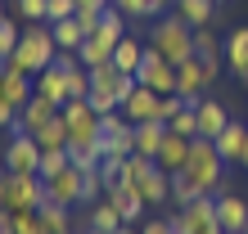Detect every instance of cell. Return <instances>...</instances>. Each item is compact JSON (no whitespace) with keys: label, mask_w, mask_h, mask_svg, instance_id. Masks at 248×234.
<instances>
[{"label":"cell","mask_w":248,"mask_h":234,"mask_svg":"<svg viewBox=\"0 0 248 234\" xmlns=\"http://www.w3.org/2000/svg\"><path fill=\"white\" fill-rule=\"evenodd\" d=\"M149 45L167 58V63H185V58H194V27H189L181 14H158L154 27H149Z\"/></svg>","instance_id":"1"},{"label":"cell","mask_w":248,"mask_h":234,"mask_svg":"<svg viewBox=\"0 0 248 234\" xmlns=\"http://www.w3.org/2000/svg\"><path fill=\"white\" fill-rule=\"evenodd\" d=\"M54 54H59L54 27H50V23H27V27H23V36H18V50H14L9 63L36 77L41 68H50V63H54Z\"/></svg>","instance_id":"2"},{"label":"cell","mask_w":248,"mask_h":234,"mask_svg":"<svg viewBox=\"0 0 248 234\" xmlns=\"http://www.w3.org/2000/svg\"><path fill=\"white\" fill-rule=\"evenodd\" d=\"M185 176L194 180L203 194H217V189L226 185V158L217 153L212 140H194V149H189V162H185Z\"/></svg>","instance_id":"3"},{"label":"cell","mask_w":248,"mask_h":234,"mask_svg":"<svg viewBox=\"0 0 248 234\" xmlns=\"http://www.w3.org/2000/svg\"><path fill=\"white\" fill-rule=\"evenodd\" d=\"M131 185L140 189V198L149 203V207H163V203H171V176L158 167V158L131 153Z\"/></svg>","instance_id":"4"},{"label":"cell","mask_w":248,"mask_h":234,"mask_svg":"<svg viewBox=\"0 0 248 234\" xmlns=\"http://www.w3.org/2000/svg\"><path fill=\"white\" fill-rule=\"evenodd\" d=\"M171 225H176V234H226L217 221V194H199L189 207H176Z\"/></svg>","instance_id":"5"},{"label":"cell","mask_w":248,"mask_h":234,"mask_svg":"<svg viewBox=\"0 0 248 234\" xmlns=\"http://www.w3.org/2000/svg\"><path fill=\"white\" fill-rule=\"evenodd\" d=\"M41 203H46V180H41V176L5 171V198H0L5 212H32Z\"/></svg>","instance_id":"6"},{"label":"cell","mask_w":248,"mask_h":234,"mask_svg":"<svg viewBox=\"0 0 248 234\" xmlns=\"http://www.w3.org/2000/svg\"><path fill=\"white\" fill-rule=\"evenodd\" d=\"M59 113L68 122V144H91V140L104 135V131H99V113L91 108V99H68Z\"/></svg>","instance_id":"7"},{"label":"cell","mask_w":248,"mask_h":234,"mask_svg":"<svg viewBox=\"0 0 248 234\" xmlns=\"http://www.w3.org/2000/svg\"><path fill=\"white\" fill-rule=\"evenodd\" d=\"M136 81L158 90V95H176V63H167V58L149 45L144 58H140V68H136Z\"/></svg>","instance_id":"8"},{"label":"cell","mask_w":248,"mask_h":234,"mask_svg":"<svg viewBox=\"0 0 248 234\" xmlns=\"http://www.w3.org/2000/svg\"><path fill=\"white\" fill-rule=\"evenodd\" d=\"M41 144L36 135H27V131H14V140H9V149H5V171H23V176H36L41 167Z\"/></svg>","instance_id":"9"},{"label":"cell","mask_w":248,"mask_h":234,"mask_svg":"<svg viewBox=\"0 0 248 234\" xmlns=\"http://www.w3.org/2000/svg\"><path fill=\"white\" fill-rule=\"evenodd\" d=\"M203 86H212V72H208V63H203L199 54L185 58V63H176V95L185 99V104H199Z\"/></svg>","instance_id":"10"},{"label":"cell","mask_w":248,"mask_h":234,"mask_svg":"<svg viewBox=\"0 0 248 234\" xmlns=\"http://www.w3.org/2000/svg\"><path fill=\"white\" fill-rule=\"evenodd\" d=\"M217 221H221L226 234H244L248 230V203L230 189V180L217 189Z\"/></svg>","instance_id":"11"},{"label":"cell","mask_w":248,"mask_h":234,"mask_svg":"<svg viewBox=\"0 0 248 234\" xmlns=\"http://www.w3.org/2000/svg\"><path fill=\"white\" fill-rule=\"evenodd\" d=\"M46 198L63 203V207H81V171L63 167L59 176H50V180H46Z\"/></svg>","instance_id":"12"},{"label":"cell","mask_w":248,"mask_h":234,"mask_svg":"<svg viewBox=\"0 0 248 234\" xmlns=\"http://www.w3.org/2000/svg\"><path fill=\"white\" fill-rule=\"evenodd\" d=\"M0 95H5L9 104L23 113V104H27L32 95H36V81H32V72H23V68L5 63V72H0Z\"/></svg>","instance_id":"13"},{"label":"cell","mask_w":248,"mask_h":234,"mask_svg":"<svg viewBox=\"0 0 248 234\" xmlns=\"http://www.w3.org/2000/svg\"><path fill=\"white\" fill-rule=\"evenodd\" d=\"M189 149H194V140H189V135H176V131L167 126V135H163V149H158V167H163L167 176L185 171V162H189Z\"/></svg>","instance_id":"14"},{"label":"cell","mask_w":248,"mask_h":234,"mask_svg":"<svg viewBox=\"0 0 248 234\" xmlns=\"http://www.w3.org/2000/svg\"><path fill=\"white\" fill-rule=\"evenodd\" d=\"M194 54L208 63V72H212V81L221 77V63H226V41L212 32V27H194Z\"/></svg>","instance_id":"15"},{"label":"cell","mask_w":248,"mask_h":234,"mask_svg":"<svg viewBox=\"0 0 248 234\" xmlns=\"http://www.w3.org/2000/svg\"><path fill=\"white\" fill-rule=\"evenodd\" d=\"M158 104H163V95L158 90H149V86H136V90H131V99L122 104V117L126 122H158Z\"/></svg>","instance_id":"16"},{"label":"cell","mask_w":248,"mask_h":234,"mask_svg":"<svg viewBox=\"0 0 248 234\" xmlns=\"http://www.w3.org/2000/svg\"><path fill=\"white\" fill-rule=\"evenodd\" d=\"M194 117H199V135H203V140H217V135H221V131L230 126L226 104H221V99H208V95H203L199 104H194Z\"/></svg>","instance_id":"17"},{"label":"cell","mask_w":248,"mask_h":234,"mask_svg":"<svg viewBox=\"0 0 248 234\" xmlns=\"http://www.w3.org/2000/svg\"><path fill=\"white\" fill-rule=\"evenodd\" d=\"M104 198L122 212V221H126V225H136L140 216H144V207H149V203L140 198V189H136V185H108V194H104Z\"/></svg>","instance_id":"18"},{"label":"cell","mask_w":248,"mask_h":234,"mask_svg":"<svg viewBox=\"0 0 248 234\" xmlns=\"http://www.w3.org/2000/svg\"><path fill=\"white\" fill-rule=\"evenodd\" d=\"M54 113H59V104H54V99H46V95H32V99L23 104V113H18V126H14V131H27V135H36V131L46 126Z\"/></svg>","instance_id":"19"},{"label":"cell","mask_w":248,"mask_h":234,"mask_svg":"<svg viewBox=\"0 0 248 234\" xmlns=\"http://www.w3.org/2000/svg\"><path fill=\"white\" fill-rule=\"evenodd\" d=\"M32 81H36V95L54 99L59 108L68 104V72H63V68H54V63H50V68H41V72H36Z\"/></svg>","instance_id":"20"},{"label":"cell","mask_w":248,"mask_h":234,"mask_svg":"<svg viewBox=\"0 0 248 234\" xmlns=\"http://www.w3.org/2000/svg\"><path fill=\"white\" fill-rule=\"evenodd\" d=\"M212 144H217V153H221L226 162H239L244 149H248V126H244V122H230V126H226Z\"/></svg>","instance_id":"21"},{"label":"cell","mask_w":248,"mask_h":234,"mask_svg":"<svg viewBox=\"0 0 248 234\" xmlns=\"http://www.w3.org/2000/svg\"><path fill=\"white\" fill-rule=\"evenodd\" d=\"M131 153H136V122L104 131V158H131Z\"/></svg>","instance_id":"22"},{"label":"cell","mask_w":248,"mask_h":234,"mask_svg":"<svg viewBox=\"0 0 248 234\" xmlns=\"http://www.w3.org/2000/svg\"><path fill=\"white\" fill-rule=\"evenodd\" d=\"M41 225H46V234H68V230H77V221H72V207H63V203H41Z\"/></svg>","instance_id":"23"},{"label":"cell","mask_w":248,"mask_h":234,"mask_svg":"<svg viewBox=\"0 0 248 234\" xmlns=\"http://www.w3.org/2000/svg\"><path fill=\"white\" fill-rule=\"evenodd\" d=\"M171 14H181L189 27H208V23L217 18V0H176Z\"/></svg>","instance_id":"24"},{"label":"cell","mask_w":248,"mask_h":234,"mask_svg":"<svg viewBox=\"0 0 248 234\" xmlns=\"http://www.w3.org/2000/svg\"><path fill=\"white\" fill-rule=\"evenodd\" d=\"M163 135H167V122H140V126H136V153H140V158H158Z\"/></svg>","instance_id":"25"},{"label":"cell","mask_w":248,"mask_h":234,"mask_svg":"<svg viewBox=\"0 0 248 234\" xmlns=\"http://www.w3.org/2000/svg\"><path fill=\"white\" fill-rule=\"evenodd\" d=\"M86 221H91L95 230H108V234H118L126 221H122V212L113 207L108 198H99V203H91V207H86Z\"/></svg>","instance_id":"26"},{"label":"cell","mask_w":248,"mask_h":234,"mask_svg":"<svg viewBox=\"0 0 248 234\" xmlns=\"http://www.w3.org/2000/svg\"><path fill=\"white\" fill-rule=\"evenodd\" d=\"M68 158H72V167H77V171L99 167V162H104V135L91 140V144H68Z\"/></svg>","instance_id":"27"},{"label":"cell","mask_w":248,"mask_h":234,"mask_svg":"<svg viewBox=\"0 0 248 234\" xmlns=\"http://www.w3.org/2000/svg\"><path fill=\"white\" fill-rule=\"evenodd\" d=\"M226 63H230L235 77L248 68V27H235V32L226 36Z\"/></svg>","instance_id":"28"},{"label":"cell","mask_w":248,"mask_h":234,"mask_svg":"<svg viewBox=\"0 0 248 234\" xmlns=\"http://www.w3.org/2000/svg\"><path fill=\"white\" fill-rule=\"evenodd\" d=\"M144 50H149V45H140L136 36H122V41H118V50H113V63H118L122 72H131V77H136V68H140Z\"/></svg>","instance_id":"29"},{"label":"cell","mask_w":248,"mask_h":234,"mask_svg":"<svg viewBox=\"0 0 248 234\" xmlns=\"http://www.w3.org/2000/svg\"><path fill=\"white\" fill-rule=\"evenodd\" d=\"M36 144H41V149H68V122H63V113H54L50 122L36 131Z\"/></svg>","instance_id":"30"},{"label":"cell","mask_w":248,"mask_h":234,"mask_svg":"<svg viewBox=\"0 0 248 234\" xmlns=\"http://www.w3.org/2000/svg\"><path fill=\"white\" fill-rule=\"evenodd\" d=\"M54 27V41H59V50H81L86 45V32L77 18H63V23H50Z\"/></svg>","instance_id":"31"},{"label":"cell","mask_w":248,"mask_h":234,"mask_svg":"<svg viewBox=\"0 0 248 234\" xmlns=\"http://www.w3.org/2000/svg\"><path fill=\"white\" fill-rule=\"evenodd\" d=\"M14 18H18V14H9V18L0 23V63H9V58H14V50H18V36H23V27L14 23Z\"/></svg>","instance_id":"32"},{"label":"cell","mask_w":248,"mask_h":234,"mask_svg":"<svg viewBox=\"0 0 248 234\" xmlns=\"http://www.w3.org/2000/svg\"><path fill=\"white\" fill-rule=\"evenodd\" d=\"M199 194H203V189L189 180L185 171H176V176H171V203H176V207H189V203H194Z\"/></svg>","instance_id":"33"},{"label":"cell","mask_w":248,"mask_h":234,"mask_svg":"<svg viewBox=\"0 0 248 234\" xmlns=\"http://www.w3.org/2000/svg\"><path fill=\"white\" fill-rule=\"evenodd\" d=\"M63 167H72L68 149H46V153H41V167H36V176H41V180H50V176H59Z\"/></svg>","instance_id":"34"},{"label":"cell","mask_w":248,"mask_h":234,"mask_svg":"<svg viewBox=\"0 0 248 234\" xmlns=\"http://www.w3.org/2000/svg\"><path fill=\"white\" fill-rule=\"evenodd\" d=\"M14 14L27 23H50V0H14Z\"/></svg>","instance_id":"35"},{"label":"cell","mask_w":248,"mask_h":234,"mask_svg":"<svg viewBox=\"0 0 248 234\" xmlns=\"http://www.w3.org/2000/svg\"><path fill=\"white\" fill-rule=\"evenodd\" d=\"M171 131H176V135H189V140H199V117H194V104H185L176 117H171L167 122Z\"/></svg>","instance_id":"36"},{"label":"cell","mask_w":248,"mask_h":234,"mask_svg":"<svg viewBox=\"0 0 248 234\" xmlns=\"http://www.w3.org/2000/svg\"><path fill=\"white\" fill-rule=\"evenodd\" d=\"M14 234H46V225H41V212H14Z\"/></svg>","instance_id":"37"},{"label":"cell","mask_w":248,"mask_h":234,"mask_svg":"<svg viewBox=\"0 0 248 234\" xmlns=\"http://www.w3.org/2000/svg\"><path fill=\"white\" fill-rule=\"evenodd\" d=\"M113 9H122L126 18H154V9H149V0H113Z\"/></svg>","instance_id":"38"},{"label":"cell","mask_w":248,"mask_h":234,"mask_svg":"<svg viewBox=\"0 0 248 234\" xmlns=\"http://www.w3.org/2000/svg\"><path fill=\"white\" fill-rule=\"evenodd\" d=\"M77 14V0H50V23H63Z\"/></svg>","instance_id":"39"},{"label":"cell","mask_w":248,"mask_h":234,"mask_svg":"<svg viewBox=\"0 0 248 234\" xmlns=\"http://www.w3.org/2000/svg\"><path fill=\"white\" fill-rule=\"evenodd\" d=\"M14 126H18V108L0 95V131H14Z\"/></svg>","instance_id":"40"},{"label":"cell","mask_w":248,"mask_h":234,"mask_svg":"<svg viewBox=\"0 0 248 234\" xmlns=\"http://www.w3.org/2000/svg\"><path fill=\"white\" fill-rule=\"evenodd\" d=\"M140 234H176V225L163 221V216H154V221H140Z\"/></svg>","instance_id":"41"},{"label":"cell","mask_w":248,"mask_h":234,"mask_svg":"<svg viewBox=\"0 0 248 234\" xmlns=\"http://www.w3.org/2000/svg\"><path fill=\"white\" fill-rule=\"evenodd\" d=\"M0 234H14V212L0 207Z\"/></svg>","instance_id":"42"},{"label":"cell","mask_w":248,"mask_h":234,"mask_svg":"<svg viewBox=\"0 0 248 234\" xmlns=\"http://www.w3.org/2000/svg\"><path fill=\"white\" fill-rule=\"evenodd\" d=\"M171 5H176V0H149V9H154V18H158V14H167Z\"/></svg>","instance_id":"43"},{"label":"cell","mask_w":248,"mask_h":234,"mask_svg":"<svg viewBox=\"0 0 248 234\" xmlns=\"http://www.w3.org/2000/svg\"><path fill=\"white\" fill-rule=\"evenodd\" d=\"M77 234H108V230H95V225H81Z\"/></svg>","instance_id":"44"},{"label":"cell","mask_w":248,"mask_h":234,"mask_svg":"<svg viewBox=\"0 0 248 234\" xmlns=\"http://www.w3.org/2000/svg\"><path fill=\"white\" fill-rule=\"evenodd\" d=\"M0 198H5V167H0Z\"/></svg>","instance_id":"45"},{"label":"cell","mask_w":248,"mask_h":234,"mask_svg":"<svg viewBox=\"0 0 248 234\" xmlns=\"http://www.w3.org/2000/svg\"><path fill=\"white\" fill-rule=\"evenodd\" d=\"M77 5H108V0H77Z\"/></svg>","instance_id":"46"},{"label":"cell","mask_w":248,"mask_h":234,"mask_svg":"<svg viewBox=\"0 0 248 234\" xmlns=\"http://www.w3.org/2000/svg\"><path fill=\"white\" fill-rule=\"evenodd\" d=\"M5 18H9V9H5V0H0V23H5Z\"/></svg>","instance_id":"47"},{"label":"cell","mask_w":248,"mask_h":234,"mask_svg":"<svg viewBox=\"0 0 248 234\" xmlns=\"http://www.w3.org/2000/svg\"><path fill=\"white\" fill-rule=\"evenodd\" d=\"M239 167H244V171H248V149H244V158H239Z\"/></svg>","instance_id":"48"},{"label":"cell","mask_w":248,"mask_h":234,"mask_svg":"<svg viewBox=\"0 0 248 234\" xmlns=\"http://www.w3.org/2000/svg\"><path fill=\"white\" fill-rule=\"evenodd\" d=\"M239 81H244V86H248V68H244V72H239Z\"/></svg>","instance_id":"49"},{"label":"cell","mask_w":248,"mask_h":234,"mask_svg":"<svg viewBox=\"0 0 248 234\" xmlns=\"http://www.w3.org/2000/svg\"><path fill=\"white\" fill-rule=\"evenodd\" d=\"M118 234H140V230H126V225H122V230H118Z\"/></svg>","instance_id":"50"},{"label":"cell","mask_w":248,"mask_h":234,"mask_svg":"<svg viewBox=\"0 0 248 234\" xmlns=\"http://www.w3.org/2000/svg\"><path fill=\"white\" fill-rule=\"evenodd\" d=\"M0 72H5V63H0Z\"/></svg>","instance_id":"51"},{"label":"cell","mask_w":248,"mask_h":234,"mask_svg":"<svg viewBox=\"0 0 248 234\" xmlns=\"http://www.w3.org/2000/svg\"><path fill=\"white\" fill-rule=\"evenodd\" d=\"M68 234H77V230H68Z\"/></svg>","instance_id":"52"},{"label":"cell","mask_w":248,"mask_h":234,"mask_svg":"<svg viewBox=\"0 0 248 234\" xmlns=\"http://www.w3.org/2000/svg\"><path fill=\"white\" fill-rule=\"evenodd\" d=\"M217 5H221V0H217Z\"/></svg>","instance_id":"53"},{"label":"cell","mask_w":248,"mask_h":234,"mask_svg":"<svg viewBox=\"0 0 248 234\" xmlns=\"http://www.w3.org/2000/svg\"><path fill=\"white\" fill-rule=\"evenodd\" d=\"M244 234H248V230H244Z\"/></svg>","instance_id":"54"}]
</instances>
